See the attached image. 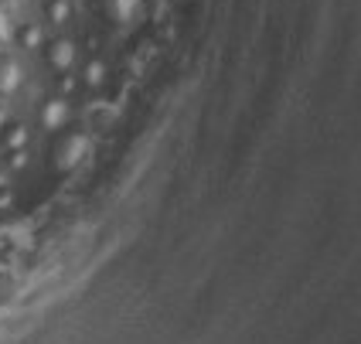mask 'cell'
I'll return each mask as SVG.
<instances>
[{"instance_id":"6da1fadb","label":"cell","mask_w":361,"mask_h":344,"mask_svg":"<svg viewBox=\"0 0 361 344\" xmlns=\"http://www.w3.org/2000/svg\"><path fill=\"white\" fill-rule=\"evenodd\" d=\"M85 154H89V137H85L82 130H72V126H65L61 133H55V140H51V150H48V164H51V171H59V174H68L72 167H79Z\"/></svg>"},{"instance_id":"7a4b0ae2","label":"cell","mask_w":361,"mask_h":344,"mask_svg":"<svg viewBox=\"0 0 361 344\" xmlns=\"http://www.w3.org/2000/svg\"><path fill=\"white\" fill-rule=\"evenodd\" d=\"M44 59H48V65H51V72L68 75L72 65H75V44H72L68 38H55L51 44H44Z\"/></svg>"},{"instance_id":"3957f363","label":"cell","mask_w":361,"mask_h":344,"mask_svg":"<svg viewBox=\"0 0 361 344\" xmlns=\"http://www.w3.org/2000/svg\"><path fill=\"white\" fill-rule=\"evenodd\" d=\"M68 120H72V106H68V99H48L44 106H41V126L48 130V133H61L65 126H68Z\"/></svg>"},{"instance_id":"277c9868","label":"cell","mask_w":361,"mask_h":344,"mask_svg":"<svg viewBox=\"0 0 361 344\" xmlns=\"http://www.w3.org/2000/svg\"><path fill=\"white\" fill-rule=\"evenodd\" d=\"M20 89V65L11 55H0V96H14Z\"/></svg>"},{"instance_id":"5b68a950","label":"cell","mask_w":361,"mask_h":344,"mask_svg":"<svg viewBox=\"0 0 361 344\" xmlns=\"http://www.w3.org/2000/svg\"><path fill=\"white\" fill-rule=\"evenodd\" d=\"M0 140H4V150H7V154H14V150H27L31 130H27L24 123H11V126L0 133Z\"/></svg>"},{"instance_id":"8992f818","label":"cell","mask_w":361,"mask_h":344,"mask_svg":"<svg viewBox=\"0 0 361 344\" xmlns=\"http://www.w3.org/2000/svg\"><path fill=\"white\" fill-rule=\"evenodd\" d=\"M102 82H106V61L92 59L85 68H82V85H89V89H99Z\"/></svg>"},{"instance_id":"52a82bcc","label":"cell","mask_w":361,"mask_h":344,"mask_svg":"<svg viewBox=\"0 0 361 344\" xmlns=\"http://www.w3.org/2000/svg\"><path fill=\"white\" fill-rule=\"evenodd\" d=\"M18 41H20V48H44L41 24H24V27H18Z\"/></svg>"},{"instance_id":"ba28073f","label":"cell","mask_w":361,"mask_h":344,"mask_svg":"<svg viewBox=\"0 0 361 344\" xmlns=\"http://www.w3.org/2000/svg\"><path fill=\"white\" fill-rule=\"evenodd\" d=\"M72 14V4L68 0H48V20H55V24H65Z\"/></svg>"},{"instance_id":"9c48e42d","label":"cell","mask_w":361,"mask_h":344,"mask_svg":"<svg viewBox=\"0 0 361 344\" xmlns=\"http://www.w3.org/2000/svg\"><path fill=\"white\" fill-rule=\"evenodd\" d=\"M11 38H14V24H11V14L0 7V44H4V41H11Z\"/></svg>"}]
</instances>
